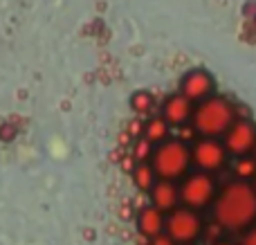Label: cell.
Wrapping results in <instances>:
<instances>
[{"label":"cell","mask_w":256,"mask_h":245,"mask_svg":"<svg viewBox=\"0 0 256 245\" xmlns=\"http://www.w3.org/2000/svg\"><path fill=\"white\" fill-rule=\"evenodd\" d=\"M214 218L227 232H245L256 223V187L250 180L225 184L214 200Z\"/></svg>","instance_id":"obj_1"},{"label":"cell","mask_w":256,"mask_h":245,"mask_svg":"<svg viewBox=\"0 0 256 245\" xmlns=\"http://www.w3.org/2000/svg\"><path fill=\"white\" fill-rule=\"evenodd\" d=\"M194 128L207 138H220L236 122V108L227 97L212 94L194 108Z\"/></svg>","instance_id":"obj_2"},{"label":"cell","mask_w":256,"mask_h":245,"mask_svg":"<svg viewBox=\"0 0 256 245\" xmlns=\"http://www.w3.org/2000/svg\"><path fill=\"white\" fill-rule=\"evenodd\" d=\"M191 162H194L191 160V148L180 140H164L162 144H158L153 158H150L155 174L162 180H178L186 176Z\"/></svg>","instance_id":"obj_3"},{"label":"cell","mask_w":256,"mask_h":245,"mask_svg":"<svg viewBox=\"0 0 256 245\" xmlns=\"http://www.w3.org/2000/svg\"><path fill=\"white\" fill-rule=\"evenodd\" d=\"M180 200L194 210H202L216 200V180L212 178V174L198 169L196 174L186 176L180 184Z\"/></svg>","instance_id":"obj_4"},{"label":"cell","mask_w":256,"mask_h":245,"mask_svg":"<svg viewBox=\"0 0 256 245\" xmlns=\"http://www.w3.org/2000/svg\"><path fill=\"white\" fill-rule=\"evenodd\" d=\"M164 230L176 243L189 245L202 234V218H200L198 210H194V207H176L173 212H168Z\"/></svg>","instance_id":"obj_5"},{"label":"cell","mask_w":256,"mask_h":245,"mask_svg":"<svg viewBox=\"0 0 256 245\" xmlns=\"http://www.w3.org/2000/svg\"><path fill=\"white\" fill-rule=\"evenodd\" d=\"M227 153L230 151H227L225 142H220L218 138H207V135H202V138L191 146V160H194V164L198 166V169L212 174V171H218L225 166Z\"/></svg>","instance_id":"obj_6"},{"label":"cell","mask_w":256,"mask_h":245,"mask_svg":"<svg viewBox=\"0 0 256 245\" xmlns=\"http://www.w3.org/2000/svg\"><path fill=\"white\" fill-rule=\"evenodd\" d=\"M225 146L232 156H250L256 146V124L252 120H236L225 133Z\"/></svg>","instance_id":"obj_7"},{"label":"cell","mask_w":256,"mask_h":245,"mask_svg":"<svg viewBox=\"0 0 256 245\" xmlns=\"http://www.w3.org/2000/svg\"><path fill=\"white\" fill-rule=\"evenodd\" d=\"M214 92V76L207 70H191L182 79V94L191 102H202Z\"/></svg>","instance_id":"obj_8"},{"label":"cell","mask_w":256,"mask_h":245,"mask_svg":"<svg viewBox=\"0 0 256 245\" xmlns=\"http://www.w3.org/2000/svg\"><path fill=\"white\" fill-rule=\"evenodd\" d=\"M162 115L166 117V122L171 126H182L194 117V102L184 94H171V97L164 102Z\"/></svg>","instance_id":"obj_9"},{"label":"cell","mask_w":256,"mask_h":245,"mask_svg":"<svg viewBox=\"0 0 256 245\" xmlns=\"http://www.w3.org/2000/svg\"><path fill=\"white\" fill-rule=\"evenodd\" d=\"M148 194H150V205L158 207V210L164 212V214H168V212L176 210L178 200H180V187H176L173 180L160 178Z\"/></svg>","instance_id":"obj_10"},{"label":"cell","mask_w":256,"mask_h":245,"mask_svg":"<svg viewBox=\"0 0 256 245\" xmlns=\"http://www.w3.org/2000/svg\"><path fill=\"white\" fill-rule=\"evenodd\" d=\"M137 228H140V232L144 234V236H148V238L162 234V230L166 228L164 212H160L158 207H153V205L144 207V210L140 212V216H137Z\"/></svg>","instance_id":"obj_11"},{"label":"cell","mask_w":256,"mask_h":245,"mask_svg":"<svg viewBox=\"0 0 256 245\" xmlns=\"http://www.w3.org/2000/svg\"><path fill=\"white\" fill-rule=\"evenodd\" d=\"M155 178H158V174H155L153 164H148V162H137V166L132 169V182L140 192H150L153 184L158 182Z\"/></svg>","instance_id":"obj_12"},{"label":"cell","mask_w":256,"mask_h":245,"mask_svg":"<svg viewBox=\"0 0 256 245\" xmlns=\"http://www.w3.org/2000/svg\"><path fill=\"white\" fill-rule=\"evenodd\" d=\"M168 122L166 117H153V120H148V124L144 126V138L150 140L153 144H162L164 140L168 138Z\"/></svg>","instance_id":"obj_13"},{"label":"cell","mask_w":256,"mask_h":245,"mask_svg":"<svg viewBox=\"0 0 256 245\" xmlns=\"http://www.w3.org/2000/svg\"><path fill=\"white\" fill-rule=\"evenodd\" d=\"M234 174L238 180H252L256 178V158L254 156H238L234 164Z\"/></svg>","instance_id":"obj_14"},{"label":"cell","mask_w":256,"mask_h":245,"mask_svg":"<svg viewBox=\"0 0 256 245\" xmlns=\"http://www.w3.org/2000/svg\"><path fill=\"white\" fill-rule=\"evenodd\" d=\"M130 108L137 115H146V112L153 108V97H150L148 92H144V90H140V92H135L130 97Z\"/></svg>","instance_id":"obj_15"},{"label":"cell","mask_w":256,"mask_h":245,"mask_svg":"<svg viewBox=\"0 0 256 245\" xmlns=\"http://www.w3.org/2000/svg\"><path fill=\"white\" fill-rule=\"evenodd\" d=\"M153 142L150 140H146V138H142V140H137L135 142V146H132V156H135V160L137 162H146L148 158H153Z\"/></svg>","instance_id":"obj_16"},{"label":"cell","mask_w":256,"mask_h":245,"mask_svg":"<svg viewBox=\"0 0 256 245\" xmlns=\"http://www.w3.org/2000/svg\"><path fill=\"white\" fill-rule=\"evenodd\" d=\"M238 245H256V225H252V228L245 230Z\"/></svg>","instance_id":"obj_17"},{"label":"cell","mask_w":256,"mask_h":245,"mask_svg":"<svg viewBox=\"0 0 256 245\" xmlns=\"http://www.w3.org/2000/svg\"><path fill=\"white\" fill-rule=\"evenodd\" d=\"M148 245H178L176 241H173L168 234H158V236H153L150 238V243Z\"/></svg>","instance_id":"obj_18"},{"label":"cell","mask_w":256,"mask_h":245,"mask_svg":"<svg viewBox=\"0 0 256 245\" xmlns=\"http://www.w3.org/2000/svg\"><path fill=\"white\" fill-rule=\"evenodd\" d=\"M216 245H236V243H230V241H220V243H216Z\"/></svg>","instance_id":"obj_19"},{"label":"cell","mask_w":256,"mask_h":245,"mask_svg":"<svg viewBox=\"0 0 256 245\" xmlns=\"http://www.w3.org/2000/svg\"><path fill=\"white\" fill-rule=\"evenodd\" d=\"M254 158H256V146H254Z\"/></svg>","instance_id":"obj_20"},{"label":"cell","mask_w":256,"mask_h":245,"mask_svg":"<svg viewBox=\"0 0 256 245\" xmlns=\"http://www.w3.org/2000/svg\"><path fill=\"white\" fill-rule=\"evenodd\" d=\"M254 180H256V178H254ZM254 187H256V182H254Z\"/></svg>","instance_id":"obj_21"}]
</instances>
